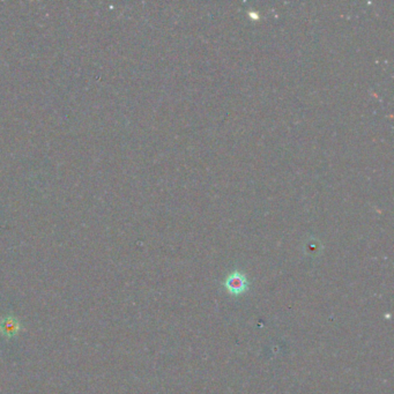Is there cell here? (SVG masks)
Segmentation results:
<instances>
[{"mask_svg":"<svg viewBox=\"0 0 394 394\" xmlns=\"http://www.w3.org/2000/svg\"><path fill=\"white\" fill-rule=\"evenodd\" d=\"M23 330V323L13 312L6 313L0 318V337L7 341L16 339Z\"/></svg>","mask_w":394,"mask_h":394,"instance_id":"6da1fadb","label":"cell"}]
</instances>
